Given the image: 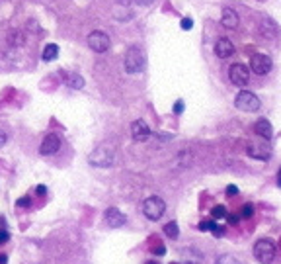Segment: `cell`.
Segmentation results:
<instances>
[{"instance_id": "obj_1", "label": "cell", "mask_w": 281, "mask_h": 264, "mask_svg": "<svg viewBox=\"0 0 281 264\" xmlns=\"http://www.w3.org/2000/svg\"><path fill=\"white\" fill-rule=\"evenodd\" d=\"M114 161H115V149L114 145H110V143L98 145L88 157V163L98 166V168H108V166L114 164Z\"/></svg>"}, {"instance_id": "obj_2", "label": "cell", "mask_w": 281, "mask_h": 264, "mask_svg": "<svg viewBox=\"0 0 281 264\" xmlns=\"http://www.w3.org/2000/svg\"><path fill=\"white\" fill-rule=\"evenodd\" d=\"M123 67H125V73L129 75H137L145 69V53L137 45H131L125 51V57H123Z\"/></svg>"}, {"instance_id": "obj_3", "label": "cell", "mask_w": 281, "mask_h": 264, "mask_svg": "<svg viewBox=\"0 0 281 264\" xmlns=\"http://www.w3.org/2000/svg\"><path fill=\"white\" fill-rule=\"evenodd\" d=\"M164 212H166V203L158 196H151V198H147L143 201V214L151 221H158L164 215Z\"/></svg>"}, {"instance_id": "obj_4", "label": "cell", "mask_w": 281, "mask_h": 264, "mask_svg": "<svg viewBox=\"0 0 281 264\" xmlns=\"http://www.w3.org/2000/svg\"><path fill=\"white\" fill-rule=\"evenodd\" d=\"M275 252H277V249H275V243L271 239H260L254 245V258L262 264L273 262Z\"/></svg>"}, {"instance_id": "obj_5", "label": "cell", "mask_w": 281, "mask_h": 264, "mask_svg": "<svg viewBox=\"0 0 281 264\" xmlns=\"http://www.w3.org/2000/svg\"><path fill=\"white\" fill-rule=\"evenodd\" d=\"M234 106L240 110V112H258L262 108V102L256 96L254 92L250 90H240L234 98Z\"/></svg>"}, {"instance_id": "obj_6", "label": "cell", "mask_w": 281, "mask_h": 264, "mask_svg": "<svg viewBox=\"0 0 281 264\" xmlns=\"http://www.w3.org/2000/svg\"><path fill=\"white\" fill-rule=\"evenodd\" d=\"M88 45L90 49L94 51V53H106V51L112 47V41H110V36L106 34V32H100V30H96V32H92L88 36Z\"/></svg>"}, {"instance_id": "obj_7", "label": "cell", "mask_w": 281, "mask_h": 264, "mask_svg": "<svg viewBox=\"0 0 281 264\" xmlns=\"http://www.w3.org/2000/svg\"><path fill=\"white\" fill-rule=\"evenodd\" d=\"M271 67H273V61H271V57L266 55V53H254L252 57H250V69H252V73L256 75H268L269 71H271Z\"/></svg>"}, {"instance_id": "obj_8", "label": "cell", "mask_w": 281, "mask_h": 264, "mask_svg": "<svg viewBox=\"0 0 281 264\" xmlns=\"http://www.w3.org/2000/svg\"><path fill=\"white\" fill-rule=\"evenodd\" d=\"M229 76H230V82L234 84V86H240L244 88L248 82H250V71L240 63H234L230 65L229 69Z\"/></svg>"}, {"instance_id": "obj_9", "label": "cell", "mask_w": 281, "mask_h": 264, "mask_svg": "<svg viewBox=\"0 0 281 264\" xmlns=\"http://www.w3.org/2000/svg\"><path fill=\"white\" fill-rule=\"evenodd\" d=\"M59 149H61V137H59L57 133H49V135H45L43 141H41L39 153L47 157V155H55Z\"/></svg>"}, {"instance_id": "obj_10", "label": "cell", "mask_w": 281, "mask_h": 264, "mask_svg": "<svg viewBox=\"0 0 281 264\" xmlns=\"http://www.w3.org/2000/svg\"><path fill=\"white\" fill-rule=\"evenodd\" d=\"M248 155L252 159H258V161H268L271 157V149L266 143H250L248 145Z\"/></svg>"}, {"instance_id": "obj_11", "label": "cell", "mask_w": 281, "mask_h": 264, "mask_svg": "<svg viewBox=\"0 0 281 264\" xmlns=\"http://www.w3.org/2000/svg\"><path fill=\"white\" fill-rule=\"evenodd\" d=\"M234 53V45L229 38H219L215 43V55L219 59H229L230 55Z\"/></svg>"}, {"instance_id": "obj_12", "label": "cell", "mask_w": 281, "mask_h": 264, "mask_svg": "<svg viewBox=\"0 0 281 264\" xmlns=\"http://www.w3.org/2000/svg\"><path fill=\"white\" fill-rule=\"evenodd\" d=\"M131 135H133L135 141H147L151 137V129L143 120H137V122L131 124Z\"/></svg>"}, {"instance_id": "obj_13", "label": "cell", "mask_w": 281, "mask_h": 264, "mask_svg": "<svg viewBox=\"0 0 281 264\" xmlns=\"http://www.w3.org/2000/svg\"><path fill=\"white\" fill-rule=\"evenodd\" d=\"M125 215L121 214L117 208H110V210H106V223L110 227H114V229H117V227L125 225Z\"/></svg>"}, {"instance_id": "obj_14", "label": "cell", "mask_w": 281, "mask_h": 264, "mask_svg": "<svg viewBox=\"0 0 281 264\" xmlns=\"http://www.w3.org/2000/svg\"><path fill=\"white\" fill-rule=\"evenodd\" d=\"M260 30H262V36L264 38H269L273 39V41H277L279 39V27H277V24L271 20V18H266L264 22H262V25H260Z\"/></svg>"}, {"instance_id": "obj_15", "label": "cell", "mask_w": 281, "mask_h": 264, "mask_svg": "<svg viewBox=\"0 0 281 264\" xmlns=\"http://www.w3.org/2000/svg\"><path fill=\"white\" fill-rule=\"evenodd\" d=\"M254 133L258 137L268 141V139H271V135H273V127H271V124H269L266 118H260L254 124Z\"/></svg>"}, {"instance_id": "obj_16", "label": "cell", "mask_w": 281, "mask_h": 264, "mask_svg": "<svg viewBox=\"0 0 281 264\" xmlns=\"http://www.w3.org/2000/svg\"><path fill=\"white\" fill-rule=\"evenodd\" d=\"M221 24L225 25L227 30H236L238 27V14L232 8H225L221 14Z\"/></svg>"}, {"instance_id": "obj_17", "label": "cell", "mask_w": 281, "mask_h": 264, "mask_svg": "<svg viewBox=\"0 0 281 264\" xmlns=\"http://www.w3.org/2000/svg\"><path fill=\"white\" fill-rule=\"evenodd\" d=\"M59 57V45H55V43H47L45 45V49L41 53V59L45 61V63H51Z\"/></svg>"}, {"instance_id": "obj_18", "label": "cell", "mask_w": 281, "mask_h": 264, "mask_svg": "<svg viewBox=\"0 0 281 264\" xmlns=\"http://www.w3.org/2000/svg\"><path fill=\"white\" fill-rule=\"evenodd\" d=\"M64 80H66V84H68V86L75 88V90L84 86V78L78 75V73H71V75H66L64 76Z\"/></svg>"}, {"instance_id": "obj_19", "label": "cell", "mask_w": 281, "mask_h": 264, "mask_svg": "<svg viewBox=\"0 0 281 264\" xmlns=\"http://www.w3.org/2000/svg\"><path fill=\"white\" fill-rule=\"evenodd\" d=\"M164 233H166L170 239H178V235H180L178 223H176V221H170V223H166V225H164Z\"/></svg>"}, {"instance_id": "obj_20", "label": "cell", "mask_w": 281, "mask_h": 264, "mask_svg": "<svg viewBox=\"0 0 281 264\" xmlns=\"http://www.w3.org/2000/svg\"><path fill=\"white\" fill-rule=\"evenodd\" d=\"M215 264H240V260L234 254H221V256H217Z\"/></svg>"}, {"instance_id": "obj_21", "label": "cell", "mask_w": 281, "mask_h": 264, "mask_svg": "<svg viewBox=\"0 0 281 264\" xmlns=\"http://www.w3.org/2000/svg\"><path fill=\"white\" fill-rule=\"evenodd\" d=\"M211 217H213V219H223V217H227V208H225V206H215V208L211 210Z\"/></svg>"}, {"instance_id": "obj_22", "label": "cell", "mask_w": 281, "mask_h": 264, "mask_svg": "<svg viewBox=\"0 0 281 264\" xmlns=\"http://www.w3.org/2000/svg\"><path fill=\"white\" fill-rule=\"evenodd\" d=\"M254 215V206L252 203H244L242 210H240V217H244V219H250Z\"/></svg>"}, {"instance_id": "obj_23", "label": "cell", "mask_w": 281, "mask_h": 264, "mask_svg": "<svg viewBox=\"0 0 281 264\" xmlns=\"http://www.w3.org/2000/svg\"><path fill=\"white\" fill-rule=\"evenodd\" d=\"M151 251H153V254H158V256H162V254L166 252V249H164V245H162L160 241H156V243H154V247H151Z\"/></svg>"}, {"instance_id": "obj_24", "label": "cell", "mask_w": 281, "mask_h": 264, "mask_svg": "<svg viewBox=\"0 0 281 264\" xmlns=\"http://www.w3.org/2000/svg\"><path fill=\"white\" fill-rule=\"evenodd\" d=\"M217 225V223H215V219H211V221H201V223H199V231H213V227Z\"/></svg>"}, {"instance_id": "obj_25", "label": "cell", "mask_w": 281, "mask_h": 264, "mask_svg": "<svg viewBox=\"0 0 281 264\" xmlns=\"http://www.w3.org/2000/svg\"><path fill=\"white\" fill-rule=\"evenodd\" d=\"M180 25H182V30H192L193 27V20L192 18H182V22H180Z\"/></svg>"}, {"instance_id": "obj_26", "label": "cell", "mask_w": 281, "mask_h": 264, "mask_svg": "<svg viewBox=\"0 0 281 264\" xmlns=\"http://www.w3.org/2000/svg\"><path fill=\"white\" fill-rule=\"evenodd\" d=\"M227 221H229L230 225H236V223L240 221V215L238 214H227Z\"/></svg>"}, {"instance_id": "obj_27", "label": "cell", "mask_w": 281, "mask_h": 264, "mask_svg": "<svg viewBox=\"0 0 281 264\" xmlns=\"http://www.w3.org/2000/svg\"><path fill=\"white\" fill-rule=\"evenodd\" d=\"M215 237H223L225 235V227H221V225H215L213 227V231H211Z\"/></svg>"}, {"instance_id": "obj_28", "label": "cell", "mask_w": 281, "mask_h": 264, "mask_svg": "<svg viewBox=\"0 0 281 264\" xmlns=\"http://www.w3.org/2000/svg\"><path fill=\"white\" fill-rule=\"evenodd\" d=\"M8 239H10L8 231H6V229H0V245H2V243H6Z\"/></svg>"}, {"instance_id": "obj_29", "label": "cell", "mask_w": 281, "mask_h": 264, "mask_svg": "<svg viewBox=\"0 0 281 264\" xmlns=\"http://www.w3.org/2000/svg\"><path fill=\"white\" fill-rule=\"evenodd\" d=\"M236 194H238V188H236V186H232V184L227 186V196H236Z\"/></svg>"}, {"instance_id": "obj_30", "label": "cell", "mask_w": 281, "mask_h": 264, "mask_svg": "<svg viewBox=\"0 0 281 264\" xmlns=\"http://www.w3.org/2000/svg\"><path fill=\"white\" fill-rule=\"evenodd\" d=\"M174 112H176V113H182V112H184V102L178 100L176 104H174Z\"/></svg>"}, {"instance_id": "obj_31", "label": "cell", "mask_w": 281, "mask_h": 264, "mask_svg": "<svg viewBox=\"0 0 281 264\" xmlns=\"http://www.w3.org/2000/svg\"><path fill=\"white\" fill-rule=\"evenodd\" d=\"M6 141H8L6 131H2V129H0V147H4V145H6Z\"/></svg>"}, {"instance_id": "obj_32", "label": "cell", "mask_w": 281, "mask_h": 264, "mask_svg": "<svg viewBox=\"0 0 281 264\" xmlns=\"http://www.w3.org/2000/svg\"><path fill=\"white\" fill-rule=\"evenodd\" d=\"M18 206H20V208H26V206H29V198H22V200H18Z\"/></svg>"}, {"instance_id": "obj_33", "label": "cell", "mask_w": 281, "mask_h": 264, "mask_svg": "<svg viewBox=\"0 0 281 264\" xmlns=\"http://www.w3.org/2000/svg\"><path fill=\"white\" fill-rule=\"evenodd\" d=\"M8 262V256L6 254H0V264H6Z\"/></svg>"}, {"instance_id": "obj_34", "label": "cell", "mask_w": 281, "mask_h": 264, "mask_svg": "<svg viewBox=\"0 0 281 264\" xmlns=\"http://www.w3.org/2000/svg\"><path fill=\"white\" fill-rule=\"evenodd\" d=\"M38 194H39V196H43V194H45V186H39V188H38Z\"/></svg>"}, {"instance_id": "obj_35", "label": "cell", "mask_w": 281, "mask_h": 264, "mask_svg": "<svg viewBox=\"0 0 281 264\" xmlns=\"http://www.w3.org/2000/svg\"><path fill=\"white\" fill-rule=\"evenodd\" d=\"M277 186L281 188V168H279V172H277Z\"/></svg>"}, {"instance_id": "obj_36", "label": "cell", "mask_w": 281, "mask_h": 264, "mask_svg": "<svg viewBox=\"0 0 281 264\" xmlns=\"http://www.w3.org/2000/svg\"><path fill=\"white\" fill-rule=\"evenodd\" d=\"M137 2H139V4H151L153 0H137Z\"/></svg>"}, {"instance_id": "obj_37", "label": "cell", "mask_w": 281, "mask_h": 264, "mask_svg": "<svg viewBox=\"0 0 281 264\" xmlns=\"http://www.w3.org/2000/svg\"><path fill=\"white\" fill-rule=\"evenodd\" d=\"M147 264H158V262H156V260H151V262H147Z\"/></svg>"}, {"instance_id": "obj_38", "label": "cell", "mask_w": 281, "mask_h": 264, "mask_svg": "<svg viewBox=\"0 0 281 264\" xmlns=\"http://www.w3.org/2000/svg\"><path fill=\"white\" fill-rule=\"evenodd\" d=\"M170 264H178V262H170Z\"/></svg>"}, {"instance_id": "obj_39", "label": "cell", "mask_w": 281, "mask_h": 264, "mask_svg": "<svg viewBox=\"0 0 281 264\" xmlns=\"http://www.w3.org/2000/svg\"><path fill=\"white\" fill-rule=\"evenodd\" d=\"M279 247H281V239H279Z\"/></svg>"}]
</instances>
